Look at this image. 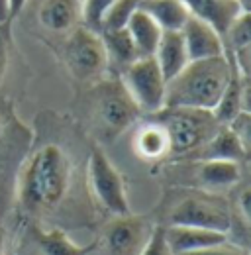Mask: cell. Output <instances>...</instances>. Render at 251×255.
Returning a JSON list of instances; mask_svg holds the SVG:
<instances>
[{
    "mask_svg": "<svg viewBox=\"0 0 251 255\" xmlns=\"http://www.w3.org/2000/svg\"><path fill=\"white\" fill-rule=\"evenodd\" d=\"M234 131V135L242 141V145L250 151V128H251V116L250 112H240L230 124H226Z\"/></svg>",
    "mask_w": 251,
    "mask_h": 255,
    "instance_id": "28",
    "label": "cell"
},
{
    "mask_svg": "<svg viewBox=\"0 0 251 255\" xmlns=\"http://www.w3.org/2000/svg\"><path fill=\"white\" fill-rule=\"evenodd\" d=\"M153 120L165 128L171 141V155L175 157H190L222 128L210 110L198 108L165 106L153 114Z\"/></svg>",
    "mask_w": 251,
    "mask_h": 255,
    "instance_id": "3",
    "label": "cell"
},
{
    "mask_svg": "<svg viewBox=\"0 0 251 255\" xmlns=\"http://www.w3.org/2000/svg\"><path fill=\"white\" fill-rule=\"evenodd\" d=\"M238 206H240V212H242V218L248 222L250 220V189H244L240 198H238Z\"/></svg>",
    "mask_w": 251,
    "mask_h": 255,
    "instance_id": "30",
    "label": "cell"
},
{
    "mask_svg": "<svg viewBox=\"0 0 251 255\" xmlns=\"http://www.w3.org/2000/svg\"><path fill=\"white\" fill-rule=\"evenodd\" d=\"M81 20V0H43L39 6V22L55 33L71 32Z\"/></svg>",
    "mask_w": 251,
    "mask_h": 255,
    "instance_id": "18",
    "label": "cell"
},
{
    "mask_svg": "<svg viewBox=\"0 0 251 255\" xmlns=\"http://www.w3.org/2000/svg\"><path fill=\"white\" fill-rule=\"evenodd\" d=\"M112 2L114 0H81V22H83V26L100 33L104 14L112 6Z\"/></svg>",
    "mask_w": 251,
    "mask_h": 255,
    "instance_id": "25",
    "label": "cell"
},
{
    "mask_svg": "<svg viewBox=\"0 0 251 255\" xmlns=\"http://www.w3.org/2000/svg\"><path fill=\"white\" fill-rule=\"evenodd\" d=\"M10 20L8 18V0H0V22Z\"/></svg>",
    "mask_w": 251,
    "mask_h": 255,
    "instance_id": "32",
    "label": "cell"
},
{
    "mask_svg": "<svg viewBox=\"0 0 251 255\" xmlns=\"http://www.w3.org/2000/svg\"><path fill=\"white\" fill-rule=\"evenodd\" d=\"M248 149L242 145V141L234 135V131L228 126H222L202 145L198 147L188 159L204 161V159H222V161H236V163H244L248 159Z\"/></svg>",
    "mask_w": 251,
    "mask_h": 255,
    "instance_id": "15",
    "label": "cell"
},
{
    "mask_svg": "<svg viewBox=\"0 0 251 255\" xmlns=\"http://www.w3.org/2000/svg\"><path fill=\"white\" fill-rule=\"evenodd\" d=\"M126 30L129 33V37H131V41H133L139 57H151L155 53L157 43L161 39L163 30L159 28V24H157L147 12H143L141 8H137L133 12V16L129 18Z\"/></svg>",
    "mask_w": 251,
    "mask_h": 255,
    "instance_id": "21",
    "label": "cell"
},
{
    "mask_svg": "<svg viewBox=\"0 0 251 255\" xmlns=\"http://www.w3.org/2000/svg\"><path fill=\"white\" fill-rule=\"evenodd\" d=\"M153 59L159 65L165 81H171L173 77H177L188 65V53H187V47H185L183 33L181 32L161 33V39L157 43Z\"/></svg>",
    "mask_w": 251,
    "mask_h": 255,
    "instance_id": "16",
    "label": "cell"
},
{
    "mask_svg": "<svg viewBox=\"0 0 251 255\" xmlns=\"http://www.w3.org/2000/svg\"><path fill=\"white\" fill-rule=\"evenodd\" d=\"M63 59L79 81H98L108 69L106 49L98 32L85 26L73 28L63 45Z\"/></svg>",
    "mask_w": 251,
    "mask_h": 255,
    "instance_id": "7",
    "label": "cell"
},
{
    "mask_svg": "<svg viewBox=\"0 0 251 255\" xmlns=\"http://www.w3.org/2000/svg\"><path fill=\"white\" fill-rule=\"evenodd\" d=\"M0 255H6V230L0 226Z\"/></svg>",
    "mask_w": 251,
    "mask_h": 255,
    "instance_id": "33",
    "label": "cell"
},
{
    "mask_svg": "<svg viewBox=\"0 0 251 255\" xmlns=\"http://www.w3.org/2000/svg\"><path fill=\"white\" fill-rule=\"evenodd\" d=\"M10 49H12V20H4L0 22V87L8 71Z\"/></svg>",
    "mask_w": 251,
    "mask_h": 255,
    "instance_id": "26",
    "label": "cell"
},
{
    "mask_svg": "<svg viewBox=\"0 0 251 255\" xmlns=\"http://www.w3.org/2000/svg\"><path fill=\"white\" fill-rule=\"evenodd\" d=\"M133 151L145 161H159L171 155V141L157 120H149L133 133Z\"/></svg>",
    "mask_w": 251,
    "mask_h": 255,
    "instance_id": "19",
    "label": "cell"
},
{
    "mask_svg": "<svg viewBox=\"0 0 251 255\" xmlns=\"http://www.w3.org/2000/svg\"><path fill=\"white\" fill-rule=\"evenodd\" d=\"M26 2H28V0H8V18L12 20L14 16H18V14L24 10Z\"/></svg>",
    "mask_w": 251,
    "mask_h": 255,
    "instance_id": "31",
    "label": "cell"
},
{
    "mask_svg": "<svg viewBox=\"0 0 251 255\" xmlns=\"http://www.w3.org/2000/svg\"><path fill=\"white\" fill-rule=\"evenodd\" d=\"M139 8L155 20L163 32H181L190 18L183 0H141Z\"/></svg>",
    "mask_w": 251,
    "mask_h": 255,
    "instance_id": "20",
    "label": "cell"
},
{
    "mask_svg": "<svg viewBox=\"0 0 251 255\" xmlns=\"http://www.w3.org/2000/svg\"><path fill=\"white\" fill-rule=\"evenodd\" d=\"M139 255H173V252L169 250L167 242H165V228L157 226L151 230V236L143 248V252Z\"/></svg>",
    "mask_w": 251,
    "mask_h": 255,
    "instance_id": "27",
    "label": "cell"
},
{
    "mask_svg": "<svg viewBox=\"0 0 251 255\" xmlns=\"http://www.w3.org/2000/svg\"><path fill=\"white\" fill-rule=\"evenodd\" d=\"M141 0H114L112 6L106 10L104 20H102V30L100 32H108V30H122L127 26L129 18L133 16V12L139 8Z\"/></svg>",
    "mask_w": 251,
    "mask_h": 255,
    "instance_id": "24",
    "label": "cell"
},
{
    "mask_svg": "<svg viewBox=\"0 0 251 255\" xmlns=\"http://www.w3.org/2000/svg\"><path fill=\"white\" fill-rule=\"evenodd\" d=\"M4 133V122H2V116H0V135Z\"/></svg>",
    "mask_w": 251,
    "mask_h": 255,
    "instance_id": "34",
    "label": "cell"
},
{
    "mask_svg": "<svg viewBox=\"0 0 251 255\" xmlns=\"http://www.w3.org/2000/svg\"><path fill=\"white\" fill-rule=\"evenodd\" d=\"M165 242L173 255H179L224 244L228 242V234L216 232V230H206V228H192V226H167Z\"/></svg>",
    "mask_w": 251,
    "mask_h": 255,
    "instance_id": "11",
    "label": "cell"
},
{
    "mask_svg": "<svg viewBox=\"0 0 251 255\" xmlns=\"http://www.w3.org/2000/svg\"><path fill=\"white\" fill-rule=\"evenodd\" d=\"M30 236L33 246L41 255H91L96 250V242L79 246L59 228L43 230V228L31 226Z\"/></svg>",
    "mask_w": 251,
    "mask_h": 255,
    "instance_id": "14",
    "label": "cell"
},
{
    "mask_svg": "<svg viewBox=\"0 0 251 255\" xmlns=\"http://www.w3.org/2000/svg\"><path fill=\"white\" fill-rule=\"evenodd\" d=\"M234 73V61L228 55L212 59L188 61V65L171 81H167V108H198L214 110L226 85Z\"/></svg>",
    "mask_w": 251,
    "mask_h": 255,
    "instance_id": "2",
    "label": "cell"
},
{
    "mask_svg": "<svg viewBox=\"0 0 251 255\" xmlns=\"http://www.w3.org/2000/svg\"><path fill=\"white\" fill-rule=\"evenodd\" d=\"M73 185V161L57 143H45L24 161L16 196L20 208L30 216H45L57 210Z\"/></svg>",
    "mask_w": 251,
    "mask_h": 255,
    "instance_id": "1",
    "label": "cell"
},
{
    "mask_svg": "<svg viewBox=\"0 0 251 255\" xmlns=\"http://www.w3.org/2000/svg\"><path fill=\"white\" fill-rule=\"evenodd\" d=\"M91 100L94 124L108 141L116 139L141 116V110L127 95L120 79L96 81Z\"/></svg>",
    "mask_w": 251,
    "mask_h": 255,
    "instance_id": "4",
    "label": "cell"
},
{
    "mask_svg": "<svg viewBox=\"0 0 251 255\" xmlns=\"http://www.w3.org/2000/svg\"><path fill=\"white\" fill-rule=\"evenodd\" d=\"M169 226H192L228 234L232 230V210L226 198L208 191L185 192L167 212Z\"/></svg>",
    "mask_w": 251,
    "mask_h": 255,
    "instance_id": "5",
    "label": "cell"
},
{
    "mask_svg": "<svg viewBox=\"0 0 251 255\" xmlns=\"http://www.w3.org/2000/svg\"><path fill=\"white\" fill-rule=\"evenodd\" d=\"M104 49H106V59L108 67H118L120 71H124L127 65H131L135 59H139V53L129 37V33L126 28L122 30H108V32H100Z\"/></svg>",
    "mask_w": 251,
    "mask_h": 255,
    "instance_id": "22",
    "label": "cell"
},
{
    "mask_svg": "<svg viewBox=\"0 0 251 255\" xmlns=\"http://www.w3.org/2000/svg\"><path fill=\"white\" fill-rule=\"evenodd\" d=\"M87 187L94 202L108 214L112 216L131 214L124 177L102 149H93L89 155Z\"/></svg>",
    "mask_w": 251,
    "mask_h": 255,
    "instance_id": "6",
    "label": "cell"
},
{
    "mask_svg": "<svg viewBox=\"0 0 251 255\" xmlns=\"http://www.w3.org/2000/svg\"><path fill=\"white\" fill-rule=\"evenodd\" d=\"M240 112H250V77H244L234 65L232 79L226 85L212 114L222 126H226Z\"/></svg>",
    "mask_w": 251,
    "mask_h": 255,
    "instance_id": "13",
    "label": "cell"
},
{
    "mask_svg": "<svg viewBox=\"0 0 251 255\" xmlns=\"http://www.w3.org/2000/svg\"><path fill=\"white\" fill-rule=\"evenodd\" d=\"M151 230L149 222L141 216H114L102 228L98 240H94L96 250L100 255H139L151 236Z\"/></svg>",
    "mask_w": 251,
    "mask_h": 255,
    "instance_id": "9",
    "label": "cell"
},
{
    "mask_svg": "<svg viewBox=\"0 0 251 255\" xmlns=\"http://www.w3.org/2000/svg\"><path fill=\"white\" fill-rule=\"evenodd\" d=\"M194 177L204 189H230L242 179V163L222 159L196 161Z\"/></svg>",
    "mask_w": 251,
    "mask_h": 255,
    "instance_id": "17",
    "label": "cell"
},
{
    "mask_svg": "<svg viewBox=\"0 0 251 255\" xmlns=\"http://www.w3.org/2000/svg\"><path fill=\"white\" fill-rule=\"evenodd\" d=\"M224 41V49L226 53H236L242 49L251 47V22H250V12H244L242 16H238L230 28L222 35Z\"/></svg>",
    "mask_w": 251,
    "mask_h": 255,
    "instance_id": "23",
    "label": "cell"
},
{
    "mask_svg": "<svg viewBox=\"0 0 251 255\" xmlns=\"http://www.w3.org/2000/svg\"><path fill=\"white\" fill-rule=\"evenodd\" d=\"M179 255H248V254L242 248L224 242V244H218V246H210V248H204V250L187 252V254H179Z\"/></svg>",
    "mask_w": 251,
    "mask_h": 255,
    "instance_id": "29",
    "label": "cell"
},
{
    "mask_svg": "<svg viewBox=\"0 0 251 255\" xmlns=\"http://www.w3.org/2000/svg\"><path fill=\"white\" fill-rule=\"evenodd\" d=\"M192 18H198L210 24L220 35L230 28V24L248 12L240 0H183Z\"/></svg>",
    "mask_w": 251,
    "mask_h": 255,
    "instance_id": "12",
    "label": "cell"
},
{
    "mask_svg": "<svg viewBox=\"0 0 251 255\" xmlns=\"http://www.w3.org/2000/svg\"><path fill=\"white\" fill-rule=\"evenodd\" d=\"M181 33L185 39L188 61H200V59H212V57L226 55L222 35L210 24L198 18L190 16Z\"/></svg>",
    "mask_w": 251,
    "mask_h": 255,
    "instance_id": "10",
    "label": "cell"
},
{
    "mask_svg": "<svg viewBox=\"0 0 251 255\" xmlns=\"http://www.w3.org/2000/svg\"><path fill=\"white\" fill-rule=\"evenodd\" d=\"M120 81L131 100L141 110V114H155L161 108H165L167 81L153 55L139 57L131 65H127L120 75Z\"/></svg>",
    "mask_w": 251,
    "mask_h": 255,
    "instance_id": "8",
    "label": "cell"
}]
</instances>
